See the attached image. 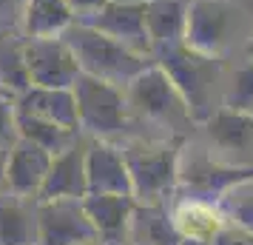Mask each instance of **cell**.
I'll use <instances>...</instances> for the list:
<instances>
[{"label": "cell", "mask_w": 253, "mask_h": 245, "mask_svg": "<svg viewBox=\"0 0 253 245\" xmlns=\"http://www.w3.org/2000/svg\"><path fill=\"white\" fill-rule=\"evenodd\" d=\"M151 60L160 66L168 80L182 94L185 105L191 111L196 126H205L216 111V86L222 80V57H211L202 51H194L182 40L162 43L151 49Z\"/></svg>", "instance_id": "1"}, {"label": "cell", "mask_w": 253, "mask_h": 245, "mask_svg": "<svg viewBox=\"0 0 253 245\" xmlns=\"http://www.w3.org/2000/svg\"><path fill=\"white\" fill-rule=\"evenodd\" d=\"M60 37L74 51L83 74H91L97 80H105L111 86H120V89H126L139 71H145L154 63L151 57L131 51L128 46L117 43L114 37L103 35L80 20H71Z\"/></svg>", "instance_id": "2"}, {"label": "cell", "mask_w": 253, "mask_h": 245, "mask_svg": "<svg viewBox=\"0 0 253 245\" xmlns=\"http://www.w3.org/2000/svg\"><path fill=\"white\" fill-rule=\"evenodd\" d=\"M126 160L131 191L137 202H165L168 194L176 191L179 177V157H182V137H165V140H134L120 146Z\"/></svg>", "instance_id": "3"}, {"label": "cell", "mask_w": 253, "mask_h": 245, "mask_svg": "<svg viewBox=\"0 0 253 245\" xmlns=\"http://www.w3.org/2000/svg\"><path fill=\"white\" fill-rule=\"evenodd\" d=\"M123 92H126L128 111H134L139 120H148L157 129H165L168 137H182L188 129L196 126L182 94L176 92V86L168 80V74L157 63L139 71Z\"/></svg>", "instance_id": "4"}, {"label": "cell", "mask_w": 253, "mask_h": 245, "mask_svg": "<svg viewBox=\"0 0 253 245\" xmlns=\"http://www.w3.org/2000/svg\"><path fill=\"white\" fill-rule=\"evenodd\" d=\"M74 103H77V126L91 140H114L131 129L128 120L126 92L120 86H111L105 80H97L91 74H83L71 86Z\"/></svg>", "instance_id": "5"}, {"label": "cell", "mask_w": 253, "mask_h": 245, "mask_svg": "<svg viewBox=\"0 0 253 245\" xmlns=\"http://www.w3.org/2000/svg\"><path fill=\"white\" fill-rule=\"evenodd\" d=\"M242 14L233 0H188L182 43L194 51L222 57L242 29Z\"/></svg>", "instance_id": "6"}, {"label": "cell", "mask_w": 253, "mask_h": 245, "mask_svg": "<svg viewBox=\"0 0 253 245\" xmlns=\"http://www.w3.org/2000/svg\"><path fill=\"white\" fill-rule=\"evenodd\" d=\"M253 183V163L251 165H225L211 160L208 154H191L179 157V177L176 191L188 199H205V202H222L233 188Z\"/></svg>", "instance_id": "7"}, {"label": "cell", "mask_w": 253, "mask_h": 245, "mask_svg": "<svg viewBox=\"0 0 253 245\" xmlns=\"http://www.w3.org/2000/svg\"><path fill=\"white\" fill-rule=\"evenodd\" d=\"M37 245H100L83 199L37 202Z\"/></svg>", "instance_id": "8"}, {"label": "cell", "mask_w": 253, "mask_h": 245, "mask_svg": "<svg viewBox=\"0 0 253 245\" xmlns=\"http://www.w3.org/2000/svg\"><path fill=\"white\" fill-rule=\"evenodd\" d=\"M23 57L32 86L43 89H71L80 77L77 57L60 35L23 37Z\"/></svg>", "instance_id": "9"}, {"label": "cell", "mask_w": 253, "mask_h": 245, "mask_svg": "<svg viewBox=\"0 0 253 245\" xmlns=\"http://www.w3.org/2000/svg\"><path fill=\"white\" fill-rule=\"evenodd\" d=\"M80 23L91 26L103 35L114 37L117 43L128 46L137 54L151 57V40L145 32V12L142 3H117V0H105L97 12H88L83 17H74Z\"/></svg>", "instance_id": "10"}, {"label": "cell", "mask_w": 253, "mask_h": 245, "mask_svg": "<svg viewBox=\"0 0 253 245\" xmlns=\"http://www.w3.org/2000/svg\"><path fill=\"white\" fill-rule=\"evenodd\" d=\"M88 140L91 137L80 134L66 151L51 157V165H48V174L43 180V186H40L37 202L83 199L88 194V186H85V148H88Z\"/></svg>", "instance_id": "11"}, {"label": "cell", "mask_w": 253, "mask_h": 245, "mask_svg": "<svg viewBox=\"0 0 253 245\" xmlns=\"http://www.w3.org/2000/svg\"><path fill=\"white\" fill-rule=\"evenodd\" d=\"M51 157H54V154H48L43 146L17 137V140L9 146L6 157H3L6 191L20 194V197L37 199L40 186H43V180H46V174H48Z\"/></svg>", "instance_id": "12"}, {"label": "cell", "mask_w": 253, "mask_h": 245, "mask_svg": "<svg viewBox=\"0 0 253 245\" xmlns=\"http://www.w3.org/2000/svg\"><path fill=\"white\" fill-rule=\"evenodd\" d=\"M85 186L88 194H126L131 191V177H128L123 148L108 140H88L85 148Z\"/></svg>", "instance_id": "13"}, {"label": "cell", "mask_w": 253, "mask_h": 245, "mask_svg": "<svg viewBox=\"0 0 253 245\" xmlns=\"http://www.w3.org/2000/svg\"><path fill=\"white\" fill-rule=\"evenodd\" d=\"M134 205L137 199L126 197V194H85L83 197V208L94 222L100 243L105 245H120L123 237H128V222H131Z\"/></svg>", "instance_id": "14"}, {"label": "cell", "mask_w": 253, "mask_h": 245, "mask_svg": "<svg viewBox=\"0 0 253 245\" xmlns=\"http://www.w3.org/2000/svg\"><path fill=\"white\" fill-rule=\"evenodd\" d=\"M14 111H23L32 117H43L57 126L80 131L77 126V103L71 89H43V86H29L20 97H14Z\"/></svg>", "instance_id": "15"}, {"label": "cell", "mask_w": 253, "mask_h": 245, "mask_svg": "<svg viewBox=\"0 0 253 245\" xmlns=\"http://www.w3.org/2000/svg\"><path fill=\"white\" fill-rule=\"evenodd\" d=\"M0 245H37V199L0 194Z\"/></svg>", "instance_id": "16"}, {"label": "cell", "mask_w": 253, "mask_h": 245, "mask_svg": "<svg viewBox=\"0 0 253 245\" xmlns=\"http://www.w3.org/2000/svg\"><path fill=\"white\" fill-rule=\"evenodd\" d=\"M128 240L137 245H179L182 234L176 231L165 202H137L128 222Z\"/></svg>", "instance_id": "17"}, {"label": "cell", "mask_w": 253, "mask_h": 245, "mask_svg": "<svg viewBox=\"0 0 253 245\" xmlns=\"http://www.w3.org/2000/svg\"><path fill=\"white\" fill-rule=\"evenodd\" d=\"M176 231L182 237H196V240H211L213 234L228 222L225 211L219 202H205V199H188L182 197V202L173 208L171 214Z\"/></svg>", "instance_id": "18"}, {"label": "cell", "mask_w": 253, "mask_h": 245, "mask_svg": "<svg viewBox=\"0 0 253 245\" xmlns=\"http://www.w3.org/2000/svg\"><path fill=\"white\" fill-rule=\"evenodd\" d=\"M185 9H188V0H148V3H142L151 49L182 40Z\"/></svg>", "instance_id": "19"}, {"label": "cell", "mask_w": 253, "mask_h": 245, "mask_svg": "<svg viewBox=\"0 0 253 245\" xmlns=\"http://www.w3.org/2000/svg\"><path fill=\"white\" fill-rule=\"evenodd\" d=\"M208 137L225 151H253V114L230 111L219 105L205 123Z\"/></svg>", "instance_id": "20"}, {"label": "cell", "mask_w": 253, "mask_h": 245, "mask_svg": "<svg viewBox=\"0 0 253 245\" xmlns=\"http://www.w3.org/2000/svg\"><path fill=\"white\" fill-rule=\"evenodd\" d=\"M74 20V12L66 0H26L20 35L23 37H51Z\"/></svg>", "instance_id": "21"}, {"label": "cell", "mask_w": 253, "mask_h": 245, "mask_svg": "<svg viewBox=\"0 0 253 245\" xmlns=\"http://www.w3.org/2000/svg\"><path fill=\"white\" fill-rule=\"evenodd\" d=\"M29 86H32V80H29V69H26L23 57V35L17 29L0 32V92L14 100Z\"/></svg>", "instance_id": "22"}, {"label": "cell", "mask_w": 253, "mask_h": 245, "mask_svg": "<svg viewBox=\"0 0 253 245\" xmlns=\"http://www.w3.org/2000/svg\"><path fill=\"white\" fill-rule=\"evenodd\" d=\"M14 126H17V137H23V140H32V143H37V146H43L48 154L66 151L71 143L83 134V131L66 129V126H57V123H51V120L23 114V111H14Z\"/></svg>", "instance_id": "23"}, {"label": "cell", "mask_w": 253, "mask_h": 245, "mask_svg": "<svg viewBox=\"0 0 253 245\" xmlns=\"http://www.w3.org/2000/svg\"><path fill=\"white\" fill-rule=\"evenodd\" d=\"M222 108L253 114V60L242 63L239 69L233 71V80L222 94Z\"/></svg>", "instance_id": "24"}, {"label": "cell", "mask_w": 253, "mask_h": 245, "mask_svg": "<svg viewBox=\"0 0 253 245\" xmlns=\"http://www.w3.org/2000/svg\"><path fill=\"white\" fill-rule=\"evenodd\" d=\"M219 205L225 211V217H230V222L253 231V197H236V191H230Z\"/></svg>", "instance_id": "25"}, {"label": "cell", "mask_w": 253, "mask_h": 245, "mask_svg": "<svg viewBox=\"0 0 253 245\" xmlns=\"http://www.w3.org/2000/svg\"><path fill=\"white\" fill-rule=\"evenodd\" d=\"M17 140V126H14V100L0 92V157H6L9 146Z\"/></svg>", "instance_id": "26"}, {"label": "cell", "mask_w": 253, "mask_h": 245, "mask_svg": "<svg viewBox=\"0 0 253 245\" xmlns=\"http://www.w3.org/2000/svg\"><path fill=\"white\" fill-rule=\"evenodd\" d=\"M211 245H253V231H248V228H242V225L228 220L211 237Z\"/></svg>", "instance_id": "27"}, {"label": "cell", "mask_w": 253, "mask_h": 245, "mask_svg": "<svg viewBox=\"0 0 253 245\" xmlns=\"http://www.w3.org/2000/svg\"><path fill=\"white\" fill-rule=\"evenodd\" d=\"M26 0H0V32H20V20H23Z\"/></svg>", "instance_id": "28"}, {"label": "cell", "mask_w": 253, "mask_h": 245, "mask_svg": "<svg viewBox=\"0 0 253 245\" xmlns=\"http://www.w3.org/2000/svg\"><path fill=\"white\" fill-rule=\"evenodd\" d=\"M66 3L71 6L74 17H83V14H88V12H97L105 0H66Z\"/></svg>", "instance_id": "29"}, {"label": "cell", "mask_w": 253, "mask_h": 245, "mask_svg": "<svg viewBox=\"0 0 253 245\" xmlns=\"http://www.w3.org/2000/svg\"><path fill=\"white\" fill-rule=\"evenodd\" d=\"M179 245H211V240H196V237H182Z\"/></svg>", "instance_id": "30"}, {"label": "cell", "mask_w": 253, "mask_h": 245, "mask_svg": "<svg viewBox=\"0 0 253 245\" xmlns=\"http://www.w3.org/2000/svg\"><path fill=\"white\" fill-rule=\"evenodd\" d=\"M245 51H248V60H253V32H251V37H248V46H245Z\"/></svg>", "instance_id": "31"}, {"label": "cell", "mask_w": 253, "mask_h": 245, "mask_svg": "<svg viewBox=\"0 0 253 245\" xmlns=\"http://www.w3.org/2000/svg\"><path fill=\"white\" fill-rule=\"evenodd\" d=\"M6 191V177H3V157H0V194Z\"/></svg>", "instance_id": "32"}, {"label": "cell", "mask_w": 253, "mask_h": 245, "mask_svg": "<svg viewBox=\"0 0 253 245\" xmlns=\"http://www.w3.org/2000/svg\"><path fill=\"white\" fill-rule=\"evenodd\" d=\"M117 3H148V0H117Z\"/></svg>", "instance_id": "33"}]
</instances>
